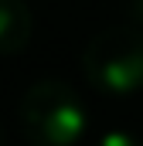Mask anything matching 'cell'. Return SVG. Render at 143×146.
Masks as SVG:
<instances>
[{
	"label": "cell",
	"mask_w": 143,
	"mask_h": 146,
	"mask_svg": "<svg viewBox=\"0 0 143 146\" xmlns=\"http://www.w3.org/2000/svg\"><path fill=\"white\" fill-rule=\"evenodd\" d=\"M96 146H143L130 129H106L99 139H96Z\"/></svg>",
	"instance_id": "obj_4"
},
{
	"label": "cell",
	"mask_w": 143,
	"mask_h": 146,
	"mask_svg": "<svg viewBox=\"0 0 143 146\" xmlns=\"http://www.w3.org/2000/svg\"><path fill=\"white\" fill-rule=\"evenodd\" d=\"M85 122L82 99L58 78H41L21 95V129L31 146H75Z\"/></svg>",
	"instance_id": "obj_2"
},
{
	"label": "cell",
	"mask_w": 143,
	"mask_h": 146,
	"mask_svg": "<svg viewBox=\"0 0 143 146\" xmlns=\"http://www.w3.org/2000/svg\"><path fill=\"white\" fill-rule=\"evenodd\" d=\"M0 146H3V136H0Z\"/></svg>",
	"instance_id": "obj_6"
},
{
	"label": "cell",
	"mask_w": 143,
	"mask_h": 146,
	"mask_svg": "<svg viewBox=\"0 0 143 146\" xmlns=\"http://www.w3.org/2000/svg\"><path fill=\"white\" fill-rule=\"evenodd\" d=\"M34 14L27 0H0V54H17L31 44Z\"/></svg>",
	"instance_id": "obj_3"
},
{
	"label": "cell",
	"mask_w": 143,
	"mask_h": 146,
	"mask_svg": "<svg viewBox=\"0 0 143 146\" xmlns=\"http://www.w3.org/2000/svg\"><path fill=\"white\" fill-rule=\"evenodd\" d=\"M82 72L102 95H136L143 88V27L112 24L92 34L82 51Z\"/></svg>",
	"instance_id": "obj_1"
},
{
	"label": "cell",
	"mask_w": 143,
	"mask_h": 146,
	"mask_svg": "<svg viewBox=\"0 0 143 146\" xmlns=\"http://www.w3.org/2000/svg\"><path fill=\"white\" fill-rule=\"evenodd\" d=\"M133 21L143 27V0H133Z\"/></svg>",
	"instance_id": "obj_5"
}]
</instances>
